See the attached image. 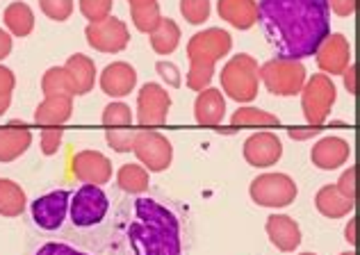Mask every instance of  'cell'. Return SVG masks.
Masks as SVG:
<instances>
[{
  "label": "cell",
  "instance_id": "1",
  "mask_svg": "<svg viewBox=\"0 0 360 255\" xmlns=\"http://www.w3.org/2000/svg\"><path fill=\"white\" fill-rule=\"evenodd\" d=\"M258 23L276 58L301 62L330 34L328 0H260Z\"/></svg>",
  "mask_w": 360,
  "mask_h": 255
},
{
  "label": "cell",
  "instance_id": "2",
  "mask_svg": "<svg viewBox=\"0 0 360 255\" xmlns=\"http://www.w3.org/2000/svg\"><path fill=\"white\" fill-rule=\"evenodd\" d=\"M112 255H183V223L169 205L139 196L128 207Z\"/></svg>",
  "mask_w": 360,
  "mask_h": 255
},
{
  "label": "cell",
  "instance_id": "3",
  "mask_svg": "<svg viewBox=\"0 0 360 255\" xmlns=\"http://www.w3.org/2000/svg\"><path fill=\"white\" fill-rule=\"evenodd\" d=\"M233 48V37L221 30V27H207V30L196 32L187 41V87L192 91H203L210 87L214 78V66Z\"/></svg>",
  "mask_w": 360,
  "mask_h": 255
},
{
  "label": "cell",
  "instance_id": "4",
  "mask_svg": "<svg viewBox=\"0 0 360 255\" xmlns=\"http://www.w3.org/2000/svg\"><path fill=\"white\" fill-rule=\"evenodd\" d=\"M221 93L238 103H251L258 98L260 64L246 53H238L221 69Z\"/></svg>",
  "mask_w": 360,
  "mask_h": 255
},
{
  "label": "cell",
  "instance_id": "5",
  "mask_svg": "<svg viewBox=\"0 0 360 255\" xmlns=\"http://www.w3.org/2000/svg\"><path fill=\"white\" fill-rule=\"evenodd\" d=\"M308 80V71L299 60L274 58L260 66V82L274 96H297Z\"/></svg>",
  "mask_w": 360,
  "mask_h": 255
},
{
  "label": "cell",
  "instance_id": "6",
  "mask_svg": "<svg viewBox=\"0 0 360 255\" xmlns=\"http://www.w3.org/2000/svg\"><path fill=\"white\" fill-rule=\"evenodd\" d=\"M335 98H338V87L330 80V75L312 73L301 89V110L308 124L315 128L326 124L330 110L335 105Z\"/></svg>",
  "mask_w": 360,
  "mask_h": 255
},
{
  "label": "cell",
  "instance_id": "7",
  "mask_svg": "<svg viewBox=\"0 0 360 255\" xmlns=\"http://www.w3.org/2000/svg\"><path fill=\"white\" fill-rule=\"evenodd\" d=\"M110 212V198L98 185H82L78 192L71 194L69 201V221L80 230L96 228Z\"/></svg>",
  "mask_w": 360,
  "mask_h": 255
},
{
  "label": "cell",
  "instance_id": "8",
  "mask_svg": "<svg viewBox=\"0 0 360 255\" xmlns=\"http://www.w3.org/2000/svg\"><path fill=\"white\" fill-rule=\"evenodd\" d=\"M249 196L255 205L260 207H288L297 201L299 187L295 183V178L288 174H262L258 178H253L249 185Z\"/></svg>",
  "mask_w": 360,
  "mask_h": 255
},
{
  "label": "cell",
  "instance_id": "9",
  "mask_svg": "<svg viewBox=\"0 0 360 255\" xmlns=\"http://www.w3.org/2000/svg\"><path fill=\"white\" fill-rule=\"evenodd\" d=\"M132 153L139 159V164L146 169L148 174L167 171L174 159V146L162 132L158 130H137L135 144H132Z\"/></svg>",
  "mask_w": 360,
  "mask_h": 255
},
{
  "label": "cell",
  "instance_id": "10",
  "mask_svg": "<svg viewBox=\"0 0 360 255\" xmlns=\"http://www.w3.org/2000/svg\"><path fill=\"white\" fill-rule=\"evenodd\" d=\"M69 201H71V192L66 190H55L34 198L30 205L32 223L44 233H58L64 225V221L69 219Z\"/></svg>",
  "mask_w": 360,
  "mask_h": 255
},
{
  "label": "cell",
  "instance_id": "11",
  "mask_svg": "<svg viewBox=\"0 0 360 255\" xmlns=\"http://www.w3.org/2000/svg\"><path fill=\"white\" fill-rule=\"evenodd\" d=\"M87 44L98 53H121L130 44V30L128 25L117 16H108L105 21L87 23L84 27Z\"/></svg>",
  "mask_w": 360,
  "mask_h": 255
},
{
  "label": "cell",
  "instance_id": "12",
  "mask_svg": "<svg viewBox=\"0 0 360 255\" xmlns=\"http://www.w3.org/2000/svg\"><path fill=\"white\" fill-rule=\"evenodd\" d=\"M172 96L158 82H146L137 93V121L141 126H162L167 124Z\"/></svg>",
  "mask_w": 360,
  "mask_h": 255
},
{
  "label": "cell",
  "instance_id": "13",
  "mask_svg": "<svg viewBox=\"0 0 360 255\" xmlns=\"http://www.w3.org/2000/svg\"><path fill=\"white\" fill-rule=\"evenodd\" d=\"M315 60L321 73L326 75H342L345 69L352 64V44L345 34L330 32L324 41L319 44Z\"/></svg>",
  "mask_w": 360,
  "mask_h": 255
},
{
  "label": "cell",
  "instance_id": "14",
  "mask_svg": "<svg viewBox=\"0 0 360 255\" xmlns=\"http://www.w3.org/2000/svg\"><path fill=\"white\" fill-rule=\"evenodd\" d=\"M244 159L255 169H267L276 164L283 157V141L278 135L269 130L253 132V135L244 141Z\"/></svg>",
  "mask_w": 360,
  "mask_h": 255
},
{
  "label": "cell",
  "instance_id": "15",
  "mask_svg": "<svg viewBox=\"0 0 360 255\" xmlns=\"http://www.w3.org/2000/svg\"><path fill=\"white\" fill-rule=\"evenodd\" d=\"M71 171L84 185H98L103 187L112 181V162L101 150H80L73 155Z\"/></svg>",
  "mask_w": 360,
  "mask_h": 255
},
{
  "label": "cell",
  "instance_id": "16",
  "mask_svg": "<svg viewBox=\"0 0 360 255\" xmlns=\"http://www.w3.org/2000/svg\"><path fill=\"white\" fill-rule=\"evenodd\" d=\"M101 91L110 98H123L137 87V71L128 62H112L101 71Z\"/></svg>",
  "mask_w": 360,
  "mask_h": 255
},
{
  "label": "cell",
  "instance_id": "17",
  "mask_svg": "<svg viewBox=\"0 0 360 255\" xmlns=\"http://www.w3.org/2000/svg\"><path fill=\"white\" fill-rule=\"evenodd\" d=\"M349 155H352V146L349 141L342 137H321L315 146L310 150V159L312 164L321 171H333V169H340L342 164H347Z\"/></svg>",
  "mask_w": 360,
  "mask_h": 255
},
{
  "label": "cell",
  "instance_id": "18",
  "mask_svg": "<svg viewBox=\"0 0 360 255\" xmlns=\"http://www.w3.org/2000/svg\"><path fill=\"white\" fill-rule=\"evenodd\" d=\"M269 242L283 253H295L301 247V228L288 214H271L264 223Z\"/></svg>",
  "mask_w": 360,
  "mask_h": 255
},
{
  "label": "cell",
  "instance_id": "19",
  "mask_svg": "<svg viewBox=\"0 0 360 255\" xmlns=\"http://www.w3.org/2000/svg\"><path fill=\"white\" fill-rule=\"evenodd\" d=\"M226 117V96L221 89L205 87L196 93L194 100V119L198 126H219Z\"/></svg>",
  "mask_w": 360,
  "mask_h": 255
},
{
  "label": "cell",
  "instance_id": "20",
  "mask_svg": "<svg viewBox=\"0 0 360 255\" xmlns=\"http://www.w3.org/2000/svg\"><path fill=\"white\" fill-rule=\"evenodd\" d=\"M217 12H219V18L238 30H251L258 23L255 0H217Z\"/></svg>",
  "mask_w": 360,
  "mask_h": 255
},
{
  "label": "cell",
  "instance_id": "21",
  "mask_svg": "<svg viewBox=\"0 0 360 255\" xmlns=\"http://www.w3.org/2000/svg\"><path fill=\"white\" fill-rule=\"evenodd\" d=\"M64 71L73 84L75 96H84V93H89L94 89V84H96V73H98L96 64H94L91 58H87V55H82V53L71 55L64 64Z\"/></svg>",
  "mask_w": 360,
  "mask_h": 255
},
{
  "label": "cell",
  "instance_id": "22",
  "mask_svg": "<svg viewBox=\"0 0 360 255\" xmlns=\"http://www.w3.org/2000/svg\"><path fill=\"white\" fill-rule=\"evenodd\" d=\"M73 115L71 96H44V100L34 110V121L39 126H64Z\"/></svg>",
  "mask_w": 360,
  "mask_h": 255
},
{
  "label": "cell",
  "instance_id": "23",
  "mask_svg": "<svg viewBox=\"0 0 360 255\" xmlns=\"http://www.w3.org/2000/svg\"><path fill=\"white\" fill-rule=\"evenodd\" d=\"M356 201H349L335 190V185H324L315 196V207L326 219H342V216L354 212Z\"/></svg>",
  "mask_w": 360,
  "mask_h": 255
},
{
  "label": "cell",
  "instance_id": "24",
  "mask_svg": "<svg viewBox=\"0 0 360 255\" xmlns=\"http://www.w3.org/2000/svg\"><path fill=\"white\" fill-rule=\"evenodd\" d=\"M32 146V132L27 128H0V162H14Z\"/></svg>",
  "mask_w": 360,
  "mask_h": 255
},
{
  "label": "cell",
  "instance_id": "25",
  "mask_svg": "<svg viewBox=\"0 0 360 255\" xmlns=\"http://www.w3.org/2000/svg\"><path fill=\"white\" fill-rule=\"evenodd\" d=\"M3 21H5L7 32L12 34V37H18V39H23V37H30L32 30H34V12H32V7L27 5V3H21V0H16V3H9L5 7Z\"/></svg>",
  "mask_w": 360,
  "mask_h": 255
},
{
  "label": "cell",
  "instance_id": "26",
  "mask_svg": "<svg viewBox=\"0 0 360 255\" xmlns=\"http://www.w3.org/2000/svg\"><path fill=\"white\" fill-rule=\"evenodd\" d=\"M27 205V196L23 192V187L9 181V178H0V214L7 219L21 216Z\"/></svg>",
  "mask_w": 360,
  "mask_h": 255
},
{
  "label": "cell",
  "instance_id": "27",
  "mask_svg": "<svg viewBox=\"0 0 360 255\" xmlns=\"http://www.w3.org/2000/svg\"><path fill=\"white\" fill-rule=\"evenodd\" d=\"M148 37H150V48H153L158 55H172L178 48L180 37L183 34H180V25L174 21V18L162 16L160 25Z\"/></svg>",
  "mask_w": 360,
  "mask_h": 255
},
{
  "label": "cell",
  "instance_id": "28",
  "mask_svg": "<svg viewBox=\"0 0 360 255\" xmlns=\"http://www.w3.org/2000/svg\"><path fill=\"white\" fill-rule=\"evenodd\" d=\"M117 185L126 194L139 196V194L148 192L150 176L141 164H123L117 171Z\"/></svg>",
  "mask_w": 360,
  "mask_h": 255
},
{
  "label": "cell",
  "instance_id": "29",
  "mask_svg": "<svg viewBox=\"0 0 360 255\" xmlns=\"http://www.w3.org/2000/svg\"><path fill=\"white\" fill-rule=\"evenodd\" d=\"M41 91L44 96H75L73 84L66 75L64 66H51L41 78Z\"/></svg>",
  "mask_w": 360,
  "mask_h": 255
},
{
  "label": "cell",
  "instance_id": "30",
  "mask_svg": "<svg viewBox=\"0 0 360 255\" xmlns=\"http://www.w3.org/2000/svg\"><path fill=\"white\" fill-rule=\"evenodd\" d=\"M231 124L235 128H238V126H278L281 119L276 115H271V112H267V110H258V107H253V105H244V107L233 112Z\"/></svg>",
  "mask_w": 360,
  "mask_h": 255
},
{
  "label": "cell",
  "instance_id": "31",
  "mask_svg": "<svg viewBox=\"0 0 360 255\" xmlns=\"http://www.w3.org/2000/svg\"><path fill=\"white\" fill-rule=\"evenodd\" d=\"M130 16L132 23L139 32L150 34L162 21V12H160V3H150V5H141V7H130Z\"/></svg>",
  "mask_w": 360,
  "mask_h": 255
},
{
  "label": "cell",
  "instance_id": "32",
  "mask_svg": "<svg viewBox=\"0 0 360 255\" xmlns=\"http://www.w3.org/2000/svg\"><path fill=\"white\" fill-rule=\"evenodd\" d=\"M132 121H135V115H132L130 105H126V103H121V100L110 103V105L103 110V124L108 128H126Z\"/></svg>",
  "mask_w": 360,
  "mask_h": 255
},
{
  "label": "cell",
  "instance_id": "33",
  "mask_svg": "<svg viewBox=\"0 0 360 255\" xmlns=\"http://www.w3.org/2000/svg\"><path fill=\"white\" fill-rule=\"evenodd\" d=\"M210 12H212L210 0H180V14L192 25H203L210 18Z\"/></svg>",
  "mask_w": 360,
  "mask_h": 255
},
{
  "label": "cell",
  "instance_id": "34",
  "mask_svg": "<svg viewBox=\"0 0 360 255\" xmlns=\"http://www.w3.org/2000/svg\"><path fill=\"white\" fill-rule=\"evenodd\" d=\"M115 0H80V14L87 18V23H98L112 16Z\"/></svg>",
  "mask_w": 360,
  "mask_h": 255
},
{
  "label": "cell",
  "instance_id": "35",
  "mask_svg": "<svg viewBox=\"0 0 360 255\" xmlns=\"http://www.w3.org/2000/svg\"><path fill=\"white\" fill-rule=\"evenodd\" d=\"M14 87H16V75L12 69L0 64V117L5 115L12 105V96H14Z\"/></svg>",
  "mask_w": 360,
  "mask_h": 255
},
{
  "label": "cell",
  "instance_id": "36",
  "mask_svg": "<svg viewBox=\"0 0 360 255\" xmlns=\"http://www.w3.org/2000/svg\"><path fill=\"white\" fill-rule=\"evenodd\" d=\"M39 7L51 21L58 23H64L73 14V0H39Z\"/></svg>",
  "mask_w": 360,
  "mask_h": 255
},
{
  "label": "cell",
  "instance_id": "37",
  "mask_svg": "<svg viewBox=\"0 0 360 255\" xmlns=\"http://www.w3.org/2000/svg\"><path fill=\"white\" fill-rule=\"evenodd\" d=\"M135 137H137V130H108L105 132L108 144L112 146V150H117V153H130L132 144H135Z\"/></svg>",
  "mask_w": 360,
  "mask_h": 255
},
{
  "label": "cell",
  "instance_id": "38",
  "mask_svg": "<svg viewBox=\"0 0 360 255\" xmlns=\"http://www.w3.org/2000/svg\"><path fill=\"white\" fill-rule=\"evenodd\" d=\"M30 255H94V253L82 251L66 242H46V244H39Z\"/></svg>",
  "mask_w": 360,
  "mask_h": 255
},
{
  "label": "cell",
  "instance_id": "39",
  "mask_svg": "<svg viewBox=\"0 0 360 255\" xmlns=\"http://www.w3.org/2000/svg\"><path fill=\"white\" fill-rule=\"evenodd\" d=\"M62 137H64V130L62 128H44L41 130V153L44 155H58V150L62 146Z\"/></svg>",
  "mask_w": 360,
  "mask_h": 255
},
{
  "label": "cell",
  "instance_id": "40",
  "mask_svg": "<svg viewBox=\"0 0 360 255\" xmlns=\"http://www.w3.org/2000/svg\"><path fill=\"white\" fill-rule=\"evenodd\" d=\"M155 71H158V75L162 78L169 87H180L183 84V78H180V69L174 64V62H165V60H160L158 64H155Z\"/></svg>",
  "mask_w": 360,
  "mask_h": 255
},
{
  "label": "cell",
  "instance_id": "41",
  "mask_svg": "<svg viewBox=\"0 0 360 255\" xmlns=\"http://www.w3.org/2000/svg\"><path fill=\"white\" fill-rule=\"evenodd\" d=\"M335 190L342 194L349 201H356V169L349 166L347 171L340 176V181L335 183Z\"/></svg>",
  "mask_w": 360,
  "mask_h": 255
},
{
  "label": "cell",
  "instance_id": "42",
  "mask_svg": "<svg viewBox=\"0 0 360 255\" xmlns=\"http://www.w3.org/2000/svg\"><path fill=\"white\" fill-rule=\"evenodd\" d=\"M328 9H333L338 16H354L356 0H328Z\"/></svg>",
  "mask_w": 360,
  "mask_h": 255
},
{
  "label": "cell",
  "instance_id": "43",
  "mask_svg": "<svg viewBox=\"0 0 360 255\" xmlns=\"http://www.w3.org/2000/svg\"><path fill=\"white\" fill-rule=\"evenodd\" d=\"M12 46H14L12 34H9L7 30H3V27H0V62H3L5 58H9V55H12Z\"/></svg>",
  "mask_w": 360,
  "mask_h": 255
},
{
  "label": "cell",
  "instance_id": "44",
  "mask_svg": "<svg viewBox=\"0 0 360 255\" xmlns=\"http://www.w3.org/2000/svg\"><path fill=\"white\" fill-rule=\"evenodd\" d=\"M342 75H345V87L349 91V96H354V93H356V66L349 64Z\"/></svg>",
  "mask_w": 360,
  "mask_h": 255
},
{
  "label": "cell",
  "instance_id": "45",
  "mask_svg": "<svg viewBox=\"0 0 360 255\" xmlns=\"http://www.w3.org/2000/svg\"><path fill=\"white\" fill-rule=\"evenodd\" d=\"M321 132V128H308V130H290V137L292 139H310V137H317Z\"/></svg>",
  "mask_w": 360,
  "mask_h": 255
},
{
  "label": "cell",
  "instance_id": "46",
  "mask_svg": "<svg viewBox=\"0 0 360 255\" xmlns=\"http://www.w3.org/2000/svg\"><path fill=\"white\" fill-rule=\"evenodd\" d=\"M354 228H356V221L352 219V221H349L347 228H345V240H347L349 244H356V237H354Z\"/></svg>",
  "mask_w": 360,
  "mask_h": 255
},
{
  "label": "cell",
  "instance_id": "47",
  "mask_svg": "<svg viewBox=\"0 0 360 255\" xmlns=\"http://www.w3.org/2000/svg\"><path fill=\"white\" fill-rule=\"evenodd\" d=\"M150 3H158V0H128L130 7H141V5H150Z\"/></svg>",
  "mask_w": 360,
  "mask_h": 255
},
{
  "label": "cell",
  "instance_id": "48",
  "mask_svg": "<svg viewBox=\"0 0 360 255\" xmlns=\"http://www.w3.org/2000/svg\"><path fill=\"white\" fill-rule=\"evenodd\" d=\"M340 255H356L354 251H347V253H340Z\"/></svg>",
  "mask_w": 360,
  "mask_h": 255
},
{
  "label": "cell",
  "instance_id": "49",
  "mask_svg": "<svg viewBox=\"0 0 360 255\" xmlns=\"http://www.w3.org/2000/svg\"><path fill=\"white\" fill-rule=\"evenodd\" d=\"M301 255H317V253H301Z\"/></svg>",
  "mask_w": 360,
  "mask_h": 255
}]
</instances>
